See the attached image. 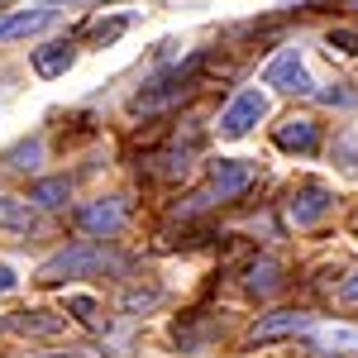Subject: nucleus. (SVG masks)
<instances>
[{
  "instance_id": "ddd939ff",
  "label": "nucleus",
  "mask_w": 358,
  "mask_h": 358,
  "mask_svg": "<svg viewBox=\"0 0 358 358\" xmlns=\"http://www.w3.org/2000/svg\"><path fill=\"white\" fill-rule=\"evenodd\" d=\"M277 287H282V268H277L273 258H253L248 263V292L253 296H273Z\"/></svg>"
},
{
  "instance_id": "2eb2a0df",
  "label": "nucleus",
  "mask_w": 358,
  "mask_h": 358,
  "mask_svg": "<svg viewBox=\"0 0 358 358\" xmlns=\"http://www.w3.org/2000/svg\"><path fill=\"white\" fill-rule=\"evenodd\" d=\"M67 177H43V182H34V192H29V201L34 206H43V210H53V206H67Z\"/></svg>"
},
{
  "instance_id": "4468645a",
  "label": "nucleus",
  "mask_w": 358,
  "mask_h": 358,
  "mask_svg": "<svg viewBox=\"0 0 358 358\" xmlns=\"http://www.w3.org/2000/svg\"><path fill=\"white\" fill-rule=\"evenodd\" d=\"M10 325H15V330H24V334H57L67 320H62V315H48V310H15V315H10Z\"/></svg>"
},
{
  "instance_id": "39448f33",
  "label": "nucleus",
  "mask_w": 358,
  "mask_h": 358,
  "mask_svg": "<svg viewBox=\"0 0 358 358\" xmlns=\"http://www.w3.org/2000/svg\"><path fill=\"white\" fill-rule=\"evenodd\" d=\"M253 177H258V167H253V163L220 158V163H210V192H215V201H234L239 192L253 187Z\"/></svg>"
},
{
  "instance_id": "423d86ee",
  "label": "nucleus",
  "mask_w": 358,
  "mask_h": 358,
  "mask_svg": "<svg viewBox=\"0 0 358 358\" xmlns=\"http://www.w3.org/2000/svg\"><path fill=\"white\" fill-rule=\"evenodd\" d=\"M310 330V315L306 310H273V315H258L253 330H248V344H273V339H287V334Z\"/></svg>"
},
{
  "instance_id": "5701e85b",
  "label": "nucleus",
  "mask_w": 358,
  "mask_h": 358,
  "mask_svg": "<svg viewBox=\"0 0 358 358\" xmlns=\"http://www.w3.org/2000/svg\"><path fill=\"white\" fill-rule=\"evenodd\" d=\"M330 106H358V91H325Z\"/></svg>"
},
{
  "instance_id": "6e6552de",
  "label": "nucleus",
  "mask_w": 358,
  "mask_h": 358,
  "mask_svg": "<svg viewBox=\"0 0 358 358\" xmlns=\"http://www.w3.org/2000/svg\"><path fill=\"white\" fill-rule=\"evenodd\" d=\"M273 138H277V148H287V153H315L320 124H315V120H282Z\"/></svg>"
},
{
  "instance_id": "a878e982",
  "label": "nucleus",
  "mask_w": 358,
  "mask_h": 358,
  "mask_svg": "<svg viewBox=\"0 0 358 358\" xmlns=\"http://www.w3.org/2000/svg\"><path fill=\"white\" fill-rule=\"evenodd\" d=\"M339 5H344V10H354V15H358V0H339Z\"/></svg>"
},
{
  "instance_id": "f03ea898",
  "label": "nucleus",
  "mask_w": 358,
  "mask_h": 358,
  "mask_svg": "<svg viewBox=\"0 0 358 358\" xmlns=\"http://www.w3.org/2000/svg\"><path fill=\"white\" fill-rule=\"evenodd\" d=\"M196 67H201V57H192V62H187V67H177V72H167L163 82L143 86L134 101H129V110H134V115H158V110H167V106H177V101H187Z\"/></svg>"
},
{
  "instance_id": "9d476101",
  "label": "nucleus",
  "mask_w": 358,
  "mask_h": 358,
  "mask_svg": "<svg viewBox=\"0 0 358 358\" xmlns=\"http://www.w3.org/2000/svg\"><path fill=\"white\" fill-rule=\"evenodd\" d=\"M34 229H38L34 206L20 196H0V234H34Z\"/></svg>"
},
{
  "instance_id": "4be33fe9",
  "label": "nucleus",
  "mask_w": 358,
  "mask_h": 358,
  "mask_svg": "<svg viewBox=\"0 0 358 358\" xmlns=\"http://www.w3.org/2000/svg\"><path fill=\"white\" fill-rule=\"evenodd\" d=\"M339 301L358 306V273H349V277H344V282H339Z\"/></svg>"
},
{
  "instance_id": "9b49d317",
  "label": "nucleus",
  "mask_w": 358,
  "mask_h": 358,
  "mask_svg": "<svg viewBox=\"0 0 358 358\" xmlns=\"http://www.w3.org/2000/svg\"><path fill=\"white\" fill-rule=\"evenodd\" d=\"M29 62H34L38 77H62V72L72 67V48H67V43H43V48H34Z\"/></svg>"
},
{
  "instance_id": "b1692460",
  "label": "nucleus",
  "mask_w": 358,
  "mask_h": 358,
  "mask_svg": "<svg viewBox=\"0 0 358 358\" xmlns=\"http://www.w3.org/2000/svg\"><path fill=\"white\" fill-rule=\"evenodd\" d=\"M10 287H15V268H10V263H0V292H10Z\"/></svg>"
},
{
  "instance_id": "f257e3e1",
  "label": "nucleus",
  "mask_w": 358,
  "mask_h": 358,
  "mask_svg": "<svg viewBox=\"0 0 358 358\" xmlns=\"http://www.w3.org/2000/svg\"><path fill=\"white\" fill-rule=\"evenodd\" d=\"M86 273H124V258L106 244H72L53 253L43 268H38V282L43 287H57V282H67V277H86Z\"/></svg>"
},
{
  "instance_id": "f8f14e48",
  "label": "nucleus",
  "mask_w": 358,
  "mask_h": 358,
  "mask_svg": "<svg viewBox=\"0 0 358 358\" xmlns=\"http://www.w3.org/2000/svg\"><path fill=\"white\" fill-rule=\"evenodd\" d=\"M53 20V10H24V15H5L0 20V43L5 38H29V34H38V29Z\"/></svg>"
},
{
  "instance_id": "dca6fc26",
  "label": "nucleus",
  "mask_w": 358,
  "mask_h": 358,
  "mask_svg": "<svg viewBox=\"0 0 358 358\" xmlns=\"http://www.w3.org/2000/svg\"><path fill=\"white\" fill-rule=\"evenodd\" d=\"M67 315H77L91 330H106V310H101V301H91V296H67Z\"/></svg>"
},
{
  "instance_id": "7ed1b4c3",
  "label": "nucleus",
  "mask_w": 358,
  "mask_h": 358,
  "mask_svg": "<svg viewBox=\"0 0 358 358\" xmlns=\"http://www.w3.org/2000/svg\"><path fill=\"white\" fill-rule=\"evenodd\" d=\"M263 115H268V96H263V91H244V96H234L229 110L220 115V134L224 138H244Z\"/></svg>"
},
{
  "instance_id": "f3484780",
  "label": "nucleus",
  "mask_w": 358,
  "mask_h": 358,
  "mask_svg": "<svg viewBox=\"0 0 358 358\" xmlns=\"http://www.w3.org/2000/svg\"><path fill=\"white\" fill-rule=\"evenodd\" d=\"M187 153H158V158H148V172L153 177H163V182H177V177H187Z\"/></svg>"
},
{
  "instance_id": "6ab92c4d",
  "label": "nucleus",
  "mask_w": 358,
  "mask_h": 358,
  "mask_svg": "<svg viewBox=\"0 0 358 358\" xmlns=\"http://www.w3.org/2000/svg\"><path fill=\"white\" fill-rule=\"evenodd\" d=\"M330 53H344V57H358V34L354 29H330Z\"/></svg>"
},
{
  "instance_id": "0eeeda50",
  "label": "nucleus",
  "mask_w": 358,
  "mask_h": 358,
  "mask_svg": "<svg viewBox=\"0 0 358 358\" xmlns=\"http://www.w3.org/2000/svg\"><path fill=\"white\" fill-rule=\"evenodd\" d=\"M263 82L277 86V91H292V96H310V91H315L310 77H306V67H301V57H296V48H287L282 57H273L268 72H263Z\"/></svg>"
},
{
  "instance_id": "a211bd4d",
  "label": "nucleus",
  "mask_w": 358,
  "mask_h": 358,
  "mask_svg": "<svg viewBox=\"0 0 358 358\" xmlns=\"http://www.w3.org/2000/svg\"><path fill=\"white\" fill-rule=\"evenodd\" d=\"M315 344L320 349H358V330H349V325H325V330H315Z\"/></svg>"
},
{
  "instance_id": "20e7f679",
  "label": "nucleus",
  "mask_w": 358,
  "mask_h": 358,
  "mask_svg": "<svg viewBox=\"0 0 358 358\" xmlns=\"http://www.w3.org/2000/svg\"><path fill=\"white\" fill-rule=\"evenodd\" d=\"M325 215H330V192L320 182H306V187H296V192L287 196V220L296 224V229H310Z\"/></svg>"
},
{
  "instance_id": "412c9836",
  "label": "nucleus",
  "mask_w": 358,
  "mask_h": 358,
  "mask_svg": "<svg viewBox=\"0 0 358 358\" xmlns=\"http://www.w3.org/2000/svg\"><path fill=\"white\" fill-rule=\"evenodd\" d=\"M38 153H43V143L34 138V143H24V148H15V153H10V163H15V167H29L34 158H38Z\"/></svg>"
},
{
  "instance_id": "393cba45",
  "label": "nucleus",
  "mask_w": 358,
  "mask_h": 358,
  "mask_svg": "<svg viewBox=\"0 0 358 358\" xmlns=\"http://www.w3.org/2000/svg\"><path fill=\"white\" fill-rule=\"evenodd\" d=\"M38 5H77V0H38Z\"/></svg>"
},
{
  "instance_id": "1a4fd4ad",
  "label": "nucleus",
  "mask_w": 358,
  "mask_h": 358,
  "mask_svg": "<svg viewBox=\"0 0 358 358\" xmlns=\"http://www.w3.org/2000/svg\"><path fill=\"white\" fill-rule=\"evenodd\" d=\"M77 220H82L86 234H115L124 224V201H91Z\"/></svg>"
},
{
  "instance_id": "bb28decb",
  "label": "nucleus",
  "mask_w": 358,
  "mask_h": 358,
  "mask_svg": "<svg viewBox=\"0 0 358 358\" xmlns=\"http://www.w3.org/2000/svg\"><path fill=\"white\" fill-rule=\"evenodd\" d=\"M53 358H82V354H53Z\"/></svg>"
},
{
  "instance_id": "aec40b11",
  "label": "nucleus",
  "mask_w": 358,
  "mask_h": 358,
  "mask_svg": "<svg viewBox=\"0 0 358 358\" xmlns=\"http://www.w3.org/2000/svg\"><path fill=\"white\" fill-rule=\"evenodd\" d=\"M124 24H129V20H101V24L86 29V34H91L96 43H110V38H120V34H124Z\"/></svg>"
}]
</instances>
